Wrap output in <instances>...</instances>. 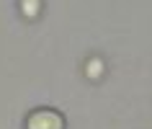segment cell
Here are the masks:
<instances>
[{
    "label": "cell",
    "instance_id": "cell-1",
    "mask_svg": "<svg viewBox=\"0 0 152 129\" xmlns=\"http://www.w3.org/2000/svg\"><path fill=\"white\" fill-rule=\"evenodd\" d=\"M28 129H64V121L57 111L41 108V111H34L28 116Z\"/></svg>",
    "mask_w": 152,
    "mask_h": 129
},
{
    "label": "cell",
    "instance_id": "cell-3",
    "mask_svg": "<svg viewBox=\"0 0 152 129\" xmlns=\"http://www.w3.org/2000/svg\"><path fill=\"white\" fill-rule=\"evenodd\" d=\"M101 73H103V64L98 62V59H93V62L88 64V75H90V78H98Z\"/></svg>",
    "mask_w": 152,
    "mask_h": 129
},
{
    "label": "cell",
    "instance_id": "cell-2",
    "mask_svg": "<svg viewBox=\"0 0 152 129\" xmlns=\"http://www.w3.org/2000/svg\"><path fill=\"white\" fill-rule=\"evenodd\" d=\"M39 0H23V13L26 16H36V13H39Z\"/></svg>",
    "mask_w": 152,
    "mask_h": 129
}]
</instances>
